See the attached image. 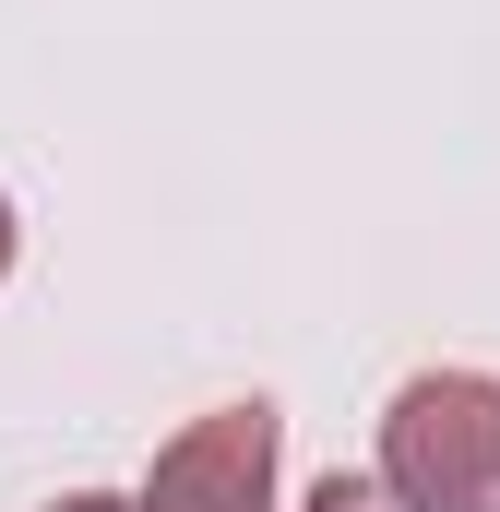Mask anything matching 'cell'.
Listing matches in <instances>:
<instances>
[{
  "label": "cell",
  "instance_id": "6da1fadb",
  "mask_svg": "<svg viewBox=\"0 0 500 512\" xmlns=\"http://www.w3.org/2000/svg\"><path fill=\"white\" fill-rule=\"evenodd\" d=\"M381 489L393 512H500V382L417 370L381 405Z\"/></svg>",
  "mask_w": 500,
  "mask_h": 512
},
{
  "label": "cell",
  "instance_id": "7a4b0ae2",
  "mask_svg": "<svg viewBox=\"0 0 500 512\" xmlns=\"http://www.w3.org/2000/svg\"><path fill=\"white\" fill-rule=\"evenodd\" d=\"M143 512H274V405L250 393V405L191 417V429L155 453Z\"/></svg>",
  "mask_w": 500,
  "mask_h": 512
},
{
  "label": "cell",
  "instance_id": "3957f363",
  "mask_svg": "<svg viewBox=\"0 0 500 512\" xmlns=\"http://www.w3.org/2000/svg\"><path fill=\"white\" fill-rule=\"evenodd\" d=\"M310 512H393V489H370V477H322Z\"/></svg>",
  "mask_w": 500,
  "mask_h": 512
},
{
  "label": "cell",
  "instance_id": "277c9868",
  "mask_svg": "<svg viewBox=\"0 0 500 512\" xmlns=\"http://www.w3.org/2000/svg\"><path fill=\"white\" fill-rule=\"evenodd\" d=\"M48 512H143V501H108V489H72V501H48Z\"/></svg>",
  "mask_w": 500,
  "mask_h": 512
},
{
  "label": "cell",
  "instance_id": "5b68a950",
  "mask_svg": "<svg viewBox=\"0 0 500 512\" xmlns=\"http://www.w3.org/2000/svg\"><path fill=\"white\" fill-rule=\"evenodd\" d=\"M0 274H12V203H0Z\"/></svg>",
  "mask_w": 500,
  "mask_h": 512
}]
</instances>
